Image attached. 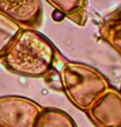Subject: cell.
<instances>
[{"label":"cell","mask_w":121,"mask_h":127,"mask_svg":"<svg viewBox=\"0 0 121 127\" xmlns=\"http://www.w3.org/2000/svg\"><path fill=\"white\" fill-rule=\"evenodd\" d=\"M2 59L6 68L16 74L42 77L53 68L56 51L44 35L27 28L21 30Z\"/></svg>","instance_id":"1"},{"label":"cell","mask_w":121,"mask_h":127,"mask_svg":"<svg viewBox=\"0 0 121 127\" xmlns=\"http://www.w3.org/2000/svg\"><path fill=\"white\" fill-rule=\"evenodd\" d=\"M60 76L69 101L85 112L111 87L102 73L80 63H66Z\"/></svg>","instance_id":"2"},{"label":"cell","mask_w":121,"mask_h":127,"mask_svg":"<svg viewBox=\"0 0 121 127\" xmlns=\"http://www.w3.org/2000/svg\"><path fill=\"white\" fill-rule=\"evenodd\" d=\"M43 107L28 97L0 96V126L35 127Z\"/></svg>","instance_id":"3"},{"label":"cell","mask_w":121,"mask_h":127,"mask_svg":"<svg viewBox=\"0 0 121 127\" xmlns=\"http://www.w3.org/2000/svg\"><path fill=\"white\" fill-rule=\"evenodd\" d=\"M96 127H121V93L110 87L86 111Z\"/></svg>","instance_id":"4"},{"label":"cell","mask_w":121,"mask_h":127,"mask_svg":"<svg viewBox=\"0 0 121 127\" xmlns=\"http://www.w3.org/2000/svg\"><path fill=\"white\" fill-rule=\"evenodd\" d=\"M0 11L29 28L36 27L42 19L40 0H0Z\"/></svg>","instance_id":"5"},{"label":"cell","mask_w":121,"mask_h":127,"mask_svg":"<svg viewBox=\"0 0 121 127\" xmlns=\"http://www.w3.org/2000/svg\"><path fill=\"white\" fill-rule=\"evenodd\" d=\"M50 4L80 26L86 21V0H47Z\"/></svg>","instance_id":"6"},{"label":"cell","mask_w":121,"mask_h":127,"mask_svg":"<svg viewBox=\"0 0 121 127\" xmlns=\"http://www.w3.org/2000/svg\"><path fill=\"white\" fill-rule=\"evenodd\" d=\"M22 28L3 12L0 11V57L5 54Z\"/></svg>","instance_id":"7"},{"label":"cell","mask_w":121,"mask_h":127,"mask_svg":"<svg viewBox=\"0 0 121 127\" xmlns=\"http://www.w3.org/2000/svg\"><path fill=\"white\" fill-rule=\"evenodd\" d=\"M35 127H76L68 113L56 108H43Z\"/></svg>","instance_id":"8"},{"label":"cell","mask_w":121,"mask_h":127,"mask_svg":"<svg viewBox=\"0 0 121 127\" xmlns=\"http://www.w3.org/2000/svg\"><path fill=\"white\" fill-rule=\"evenodd\" d=\"M100 34L121 56V21L108 17L101 27Z\"/></svg>","instance_id":"9"},{"label":"cell","mask_w":121,"mask_h":127,"mask_svg":"<svg viewBox=\"0 0 121 127\" xmlns=\"http://www.w3.org/2000/svg\"><path fill=\"white\" fill-rule=\"evenodd\" d=\"M110 18H114V19H117V20L121 21V7L117 10L116 12H114V13L110 16Z\"/></svg>","instance_id":"10"},{"label":"cell","mask_w":121,"mask_h":127,"mask_svg":"<svg viewBox=\"0 0 121 127\" xmlns=\"http://www.w3.org/2000/svg\"><path fill=\"white\" fill-rule=\"evenodd\" d=\"M119 92L121 93V87H120V89H119Z\"/></svg>","instance_id":"11"}]
</instances>
